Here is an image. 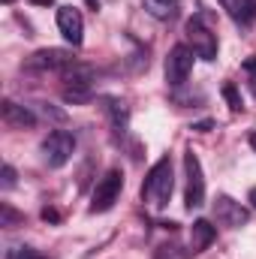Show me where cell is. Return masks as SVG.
<instances>
[{
	"mask_svg": "<svg viewBox=\"0 0 256 259\" xmlns=\"http://www.w3.org/2000/svg\"><path fill=\"white\" fill-rule=\"evenodd\" d=\"M214 217H217V223L220 226H229V229H238V226H244L247 223V208L241 205V202H235L232 196H217L214 199Z\"/></svg>",
	"mask_w": 256,
	"mask_h": 259,
	"instance_id": "cell-7",
	"label": "cell"
},
{
	"mask_svg": "<svg viewBox=\"0 0 256 259\" xmlns=\"http://www.w3.org/2000/svg\"><path fill=\"white\" fill-rule=\"evenodd\" d=\"M42 220H46V223H58V220H61V214H58L55 208H42Z\"/></svg>",
	"mask_w": 256,
	"mask_h": 259,
	"instance_id": "cell-21",
	"label": "cell"
},
{
	"mask_svg": "<svg viewBox=\"0 0 256 259\" xmlns=\"http://www.w3.org/2000/svg\"><path fill=\"white\" fill-rule=\"evenodd\" d=\"M190 130H196V133H211V130H214V121H199V124H193Z\"/></svg>",
	"mask_w": 256,
	"mask_h": 259,
	"instance_id": "cell-22",
	"label": "cell"
},
{
	"mask_svg": "<svg viewBox=\"0 0 256 259\" xmlns=\"http://www.w3.org/2000/svg\"><path fill=\"white\" fill-rule=\"evenodd\" d=\"M250 205H253V208H256V187H253V190H250Z\"/></svg>",
	"mask_w": 256,
	"mask_h": 259,
	"instance_id": "cell-25",
	"label": "cell"
},
{
	"mask_svg": "<svg viewBox=\"0 0 256 259\" xmlns=\"http://www.w3.org/2000/svg\"><path fill=\"white\" fill-rule=\"evenodd\" d=\"M106 112L112 115V127H115V133H124L130 124V109L121 103V100H106Z\"/></svg>",
	"mask_w": 256,
	"mask_h": 259,
	"instance_id": "cell-15",
	"label": "cell"
},
{
	"mask_svg": "<svg viewBox=\"0 0 256 259\" xmlns=\"http://www.w3.org/2000/svg\"><path fill=\"white\" fill-rule=\"evenodd\" d=\"M223 9H226V15L235 21V24H241V27H250L256 21V0H217Z\"/></svg>",
	"mask_w": 256,
	"mask_h": 259,
	"instance_id": "cell-11",
	"label": "cell"
},
{
	"mask_svg": "<svg viewBox=\"0 0 256 259\" xmlns=\"http://www.w3.org/2000/svg\"><path fill=\"white\" fill-rule=\"evenodd\" d=\"M94 94L88 91V88H64V103H75V106H81V103H88Z\"/></svg>",
	"mask_w": 256,
	"mask_h": 259,
	"instance_id": "cell-17",
	"label": "cell"
},
{
	"mask_svg": "<svg viewBox=\"0 0 256 259\" xmlns=\"http://www.w3.org/2000/svg\"><path fill=\"white\" fill-rule=\"evenodd\" d=\"M193 49L190 46H175L172 52H169V58H166V84L169 88H181V84H187V78H190L193 72Z\"/></svg>",
	"mask_w": 256,
	"mask_h": 259,
	"instance_id": "cell-5",
	"label": "cell"
},
{
	"mask_svg": "<svg viewBox=\"0 0 256 259\" xmlns=\"http://www.w3.org/2000/svg\"><path fill=\"white\" fill-rule=\"evenodd\" d=\"M244 72H250V75L256 78V55H250V58L244 61Z\"/></svg>",
	"mask_w": 256,
	"mask_h": 259,
	"instance_id": "cell-23",
	"label": "cell"
},
{
	"mask_svg": "<svg viewBox=\"0 0 256 259\" xmlns=\"http://www.w3.org/2000/svg\"><path fill=\"white\" fill-rule=\"evenodd\" d=\"M0 118H3L6 127H12V130H30L36 124V115L27 106H18L12 100H3L0 103Z\"/></svg>",
	"mask_w": 256,
	"mask_h": 259,
	"instance_id": "cell-10",
	"label": "cell"
},
{
	"mask_svg": "<svg viewBox=\"0 0 256 259\" xmlns=\"http://www.w3.org/2000/svg\"><path fill=\"white\" fill-rule=\"evenodd\" d=\"M184 172H187V193H184V205L187 208H199V205H205V178H202V163H199V157L187 151L184 154Z\"/></svg>",
	"mask_w": 256,
	"mask_h": 259,
	"instance_id": "cell-6",
	"label": "cell"
},
{
	"mask_svg": "<svg viewBox=\"0 0 256 259\" xmlns=\"http://www.w3.org/2000/svg\"><path fill=\"white\" fill-rule=\"evenodd\" d=\"M6 259H46V256L39 250H33V247H9Z\"/></svg>",
	"mask_w": 256,
	"mask_h": 259,
	"instance_id": "cell-19",
	"label": "cell"
},
{
	"mask_svg": "<svg viewBox=\"0 0 256 259\" xmlns=\"http://www.w3.org/2000/svg\"><path fill=\"white\" fill-rule=\"evenodd\" d=\"M21 220H24V214H18V211H15L9 202H3V205H0V226L12 229V226H18Z\"/></svg>",
	"mask_w": 256,
	"mask_h": 259,
	"instance_id": "cell-16",
	"label": "cell"
},
{
	"mask_svg": "<svg viewBox=\"0 0 256 259\" xmlns=\"http://www.w3.org/2000/svg\"><path fill=\"white\" fill-rule=\"evenodd\" d=\"M250 145H253V151H256V133H253V136H250Z\"/></svg>",
	"mask_w": 256,
	"mask_h": 259,
	"instance_id": "cell-26",
	"label": "cell"
},
{
	"mask_svg": "<svg viewBox=\"0 0 256 259\" xmlns=\"http://www.w3.org/2000/svg\"><path fill=\"white\" fill-rule=\"evenodd\" d=\"M121 190H124V172H121V169H109V172L97 181V187H94V196H91V214L109 211V208L118 202Z\"/></svg>",
	"mask_w": 256,
	"mask_h": 259,
	"instance_id": "cell-3",
	"label": "cell"
},
{
	"mask_svg": "<svg viewBox=\"0 0 256 259\" xmlns=\"http://www.w3.org/2000/svg\"><path fill=\"white\" fill-rule=\"evenodd\" d=\"M223 97H226V103H229L232 112H241L244 109V100H241V94H238L235 84H223Z\"/></svg>",
	"mask_w": 256,
	"mask_h": 259,
	"instance_id": "cell-18",
	"label": "cell"
},
{
	"mask_svg": "<svg viewBox=\"0 0 256 259\" xmlns=\"http://www.w3.org/2000/svg\"><path fill=\"white\" fill-rule=\"evenodd\" d=\"M12 187H15V169L3 166V190H12Z\"/></svg>",
	"mask_w": 256,
	"mask_h": 259,
	"instance_id": "cell-20",
	"label": "cell"
},
{
	"mask_svg": "<svg viewBox=\"0 0 256 259\" xmlns=\"http://www.w3.org/2000/svg\"><path fill=\"white\" fill-rule=\"evenodd\" d=\"M61 78L66 81L64 88H88V91H91V81L97 78V72H94V66L75 61L72 66H66L64 72H61Z\"/></svg>",
	"mask_w": 256,
	"mask_h": 259,
	"instance_id": "cell-13",
	"label": "cell"
},
{
	"mask_svg": "<svg viewBox=\"0 0 256 259\" xmlns=\"http://www.w3.org/2000/svg\"><path fill=\"white\" fill-rule=\"evenodd\" d=\"M214 238H217V229H214V223L211 220H193L190 226V250L193 253H202V250H208L211 244H214Z\"/></svg>",
	"mask_w": 256,
	"mask_h": 259,
	"instance_id": "cell-12",
	"label": "cell"
},
{
	"mask_svg": "<svg viewBox=\"0 0 256 259\" xmlns=\"http://www.w3.org/2000/svg\"><path fill=\"white\" fill-rule=\"evenodd\" d=\"M84 3H88V9H94V12L100 9V0H84Z\"/></svg>",
	"mask_w": 256,
	"mask_h": 259,
	"instance_id": "cell-24",
	"label": "cell"
},
{
	"mask_svg": "<svg viewBox=\"0 0 256 259\" xmlns=\"http://www.w3.org/2000/svg\"><path fill=\"white\" fill-rule=\"evenodd\" d=\"M184 30H187V39H190V49L196 58H202V61H214L217 58V33L205 24L202 15H193Z\"/></svg>",
	"mask_w": 256,
	"mask_h": 259,
	"instance_id": "cell-4",
	"label": "cell"
},
{
	"mask_svg": "<svg viewBox=\"0 0 256 259\" xmlns=\"http://www.w3.org/2000/svg\"><path fill=\"white\" fill-rule=\"evenodd\" d=\"M75 154V136L69 130H55L49 133V139L42 142V160L49 169H61L72 160Z\"/></svg>",
	"mask_w": 256,
	"mask_h": 259,
	"instance_id": "cell-2",
	"label": "cell"
},
{
	"mask_svg": "<svg viewBox=\"0 0 256 259\" xmlns=\"http://www.w3.org/2000/svg\"><path fill=\"white\" fill-rule=\"evenodd\" d=\"M142 3H145L148 15H154L160 21H172L181 9V0H142Z\"/></svg>",
	"mask_w": 256,
	"mask_h": 259,
	"instance_id": "cell-14",
	"label": "cell"
},
{
	"mask_svg": "<svg viewBox=\"0 0 256 259\" xmlns=\"http://www.w3.org/2000/svg\"><path fill=\"white\" fill-rule=\"evenodd\" d=\"M172 187H175V181H172V160L163 157V160H157L151 166L148 181L142 184V199H148L157 211H163L169 205V199H172Z\"/></svg>",
	"mask_w": 256,
	"mask_h": 259,
	"instance_id": "cell-1",
	"label": "cell"
},
{
	"mask_svg": "<svg viewBox=\"0 0 256 259\" xmlns=\"http://www.w3.org/2000/svg\"><path fill=\"white\" fill-rule=\"evenodd\" d=\"M58 30L64 33V39L69 42V46H81V39H84L81 12L72 9V6H61V9H58Z\"/></svg>",
	"mask_w": 256,
	"mask_h": 259,
	"instance_id": "cell-9",
	"label": "cell"
},
{
	"mask_svg": "<svg viewBox=\"0 0 256 259\" xmlns=\"http://www.w3.org/2000/svg\"><path fill=\"white\" fill-rule=\"evenodd\" d=\"M3 3H6V6H9V3H12V0H3Z\"/></svg>",
	"mask_w": 256,
	"mask_h": 259,
	"instance_id": "cell-27",
	"label": "cell"
},
{
	"mask_svg": "<svg viewBox=\"0 0 256 259\" xmlns=\"http://www.w3.org/2000/svg\"><path fill=\"white\" fill-rule=\"evenodd\" d=\"M72 64H75V58H72L69 49H39L36 55H30L27 69H58V72H64L66 66Z\"/></svg>",
	"mask_w": 256,
	"mask_h": 259,
	"instance_id": "cell-8",
	"label": "cell"
}]
</instances>
